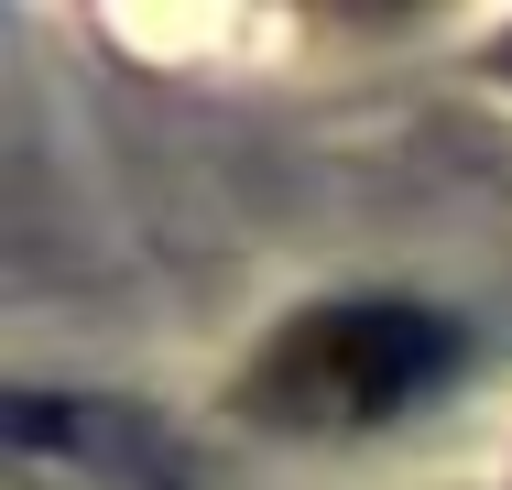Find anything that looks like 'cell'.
<instances>
[{
    "instance_id": "1",
    "label": "cell",
    "mask_w": 512,
    "mask_h": 490,
    "mask_svg": "<svg viewBox=\"0 0 512 490\" xmlns=\"http://www.w3.org/2000/svg\"><path fill=\"white\" fill-rule=\"evenodd\" d=\"M458 371H469L458 316L414 294H327L251 349V371L229 382V414L273 436H371V425H404L414 403H436Z\"/></svg>"
}]
</instances>
